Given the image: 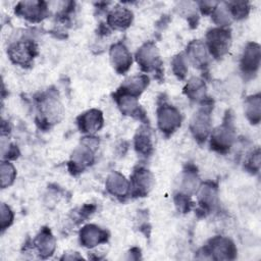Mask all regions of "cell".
<instances>
[{
  "label": "cell",
  "instance_id": "6da1fadb",
  "mask_svg": "<svg viewBox=\"0 0 261 261\" xmlns=\"http://www.w3.org/2000/svg\"><path fill=\"white\" fill-rule=\"evenodd\" d=\"M99 141L97 138L89 136L83 138L81 145L73 151L70 161L68 163L69 170L72 174L84 171L88 166L94 162L95 151L98 149Z\"/></svg>",
  "mask_w": 261,
  "mask_h": 261
},
{
  "label": "cell",
  "instance_id": "7a4b0ae2",
  "mask_svg": "<svg viewBox=\"0 0 261 261\" xmlns=\"http://www.w3.org/2000/svg\"><path fill=\"white\" fill-rule=\"evenodd\" d=\"M236 139L232 114L227 111L223 121L211 134V148L219 153H226L231 148Z\"/></svg>",
  "mask_w": 261,
  "mask_h": 261
},
{
  "label": "cell",
  "instance_id": "3957f363",
  "mask_svg": "<svg viewBox=\"0 0 261 261\" xmlns=\"http://www.w3.org/2000/svg\"><path fill=\"white\" fill-rule=\"evenodd\" d=\"M38 108L40 122L47 126L58 123L63 116L62 104L60 103L59 99L51 93L44 94L39 99Z\"/></svg>",
  "mask_w": 261,
  "mask_h": 261
},
{
  "label": "cell",
  "instance_id": "277c9868",
  "mask_svg": "<svg viewBox=\"0 0 261 261\" xmlns=\"http://www.w3.org/2000/svg\"><path fill=\"white\" fill-rule=\"evenodd\" d=\"M206 40L207 50L216 59L223 57L229 51L231 35L226 29L215 28L210 30L206 35Z\"/></svg>",
  "mask_w": 261,
  "mask_h": 261
},
{
  "label": "cell",
  "instance_id": "5b68a950",
  "mask_svg": "<svg viewBox=\"0 0 261 261\" xmlns=\"http://www.w3.org/2000/svg\"><path fill=\"white\" fill-rule=\"evenodd\" d=\"M9 58L15 64L20 66H30L38 54V47L31 40H21L11 44L7 50Z\"/></svg>",
  "mask_w": 261,
  "mask_h": 261
},
{
  "label": "cell",
  "instance_id": "8992f818",
  "mask_svg": "<svg viewBox=\"0 0 261 261\" xmlns=\"http://www.w3.org/2000/svg\"><path fill=\"white\" fill-rule=\"evenodd\" d=\"M211 109L210 105L203 106L193 116L190 124L194 138L202 143L205 142L211 130Z\"/></svg>",
  "mask_w": 261,
  "mask_h": 261
},
{
  "label": "cell",
  "instance_id": "52a82bcc",
  "mask_svg": "<svg viewBox=\"0 0 261 261\" xmlns=\"http://www.w3.org/2000/svg\"><path fill=\"white\" fill-rule=\"evenodd\" d=\"M136 59L144 71L159 70L161 68V59L159 51L153 42L144 44L136 53Z\"/></svg>",
  "mask_w": 261,
  "mask_h": 261
},
{
  "label": "cell",
  "instance_id": "ba28073f",
  "mask_svg": "<svg viewBox=\"0 0 261 261\" xmlns=\"http://www.w3.org/2000/svg\"><path fill=\"white\" fill-rule=\"evenodd\" d=\"M154 185L153 174L145 167H138L134 170L130 181L129 192L133 197H146Z\"/></svg>",
  "mask_w": 261,
  "mask_h": 261
},
{
  "label": "cell",
  "instance_id": "9c48e42d",
  "mask_svg": "<svg viewBox=\"0 0 261 261\" xmlns=\"http://www.w3.org/2000/svg\"><path fill=\"white\" fill-rule=\"evenodd\" d=\"M204 251L211 255L215 260L234 259L237 249L234 244L227 238L215 237L209 241V244L204 248Z\"/></svg>",
  "mask_w": 261,
  "mask_h": 261
},
{
  "label": "cell",
  "instance_id": "30bf717a",
  "mask_svg": "<svg viewBox=\"0 0 261 261\" xmlns=\"http://www.w3.org/2000/svg\"><path fill=\"white\" fill-rule=\"evenodd\" d=\"M157 121L159 128L166 135H170L180 126V112L171 105L163 104L157 110Z\"/></svg>",
  "mask_w": 261,
  "mask_h": 261
},
{
  "label": "cell",
  "instance_id": "8fae6325",
  "mask_svg": "<svg viewBox=\"0 0 261 261\" xmlns=\"http://www.w3.org/2000/svg\"><path fill=\"white\" fill-rule=\"evenodd\" d=\"M15 13L32 21H41L47 15V4L43 1H21L15 6Z\"/></svg>",
  "mask_w": 261,
  "mask_h": 261
},
{
  "label": "cell",
  "instance_id": "7c38bea8",
  "mask_svg": "<svg viewBox=\"0 0 261 261\" xmlns=\"http://www.w3.org/2000/svg\"><path fill=\"white\" fill-rule=\"evenodd\" d=\"M110 61L114 69L120 74L129 69L132 65V55L124 44L119 42L111 46Z\"/></svg>",
  "mask_w": 261,
  "mask_h": 261
},
{
  "label": "cell",
  "instance_id": "4fadbf2b",
  "mask_svg": "<svg viewBox=\"0 0 261 261\" xmlns=\"http://www.w3.org/2000/svg\"><path fill=\"white\" fill-rule=\"evenodd\" d=\"M108 238V232L95 224L85 225L80 231V242L86 248H94L106 243Z\"/></svg>",
  "mask_w": 261,
  "mask_h": 261
},
{
  "label": "cell",
  "instance_id": "5bb4252c",
  "mask_svg": "<svg viewBox=\"0 0 261 261\" xmlns=\"http://www.w3.org/2000/svg\"><path fill=\"white\" fill-rule=\"evenodd\" d=\"M260 46L257 43H249L244 50L241 59V68L245 74H255L260 64Z\"/></svg>",
  "mask_w": 261,
  "mask_h": 261
},
{
  "label": "cell",
  "instance_id": "9a60e30c",
  "mask_svg": "<svg viewBox=\"0 0 261 261\" xmlns=\"http://www.w3.org/2000/svg\"><path fill=\"white\" fill-rule=\"evenodd\" d=\"M77 125L82 133L92 135L99 130L103 125V115L98 109H91L81 114L77 119Z\"/></svg>",
  "mask_w": 261,
  "mask_h": 261
},
{
  "label": "cell",
  "instance_id": "2e32d148",
  "mask_svg": "<svg viewBox=\"0 0 261 261\" xmlns=\"http://www.w3.org/2000/svg\"><path fill=\"white\" fill-rule=\"evenodd\" d=\"M187 56L190 62L197 68L204 69L208 65V50L206 45L199 40H194L188 45Z\"/></svg>",
  "mask_w": 261,
  "mask_h": 261
},
{
  "label": "cell",
  "instance_id": "e0dca14e",
  "mask_svg": "<svg viewBox=\"0 0 261 261\" xmlns=\"http://www.w3.org/2000/svg\"><path fill=\"white\" fill-rule=\"evenodd\" d=\"M132 21L133 12L123 6H116L107 16V23L113 30H125L130 25Z\"/></svg>",
  "mask_w": 261,
  "mask_h": 261
},
{
  "label": "cell",
  "instance_id": "ac0fdd59",
  "mask_svg": "<svg viewBox=\"0 0 261 261\" xmlns=\"http://www.w3.org/2000/svg\"><path fill=\"white\" fill-rule=\"evenodd\" d=\"M135 149L142 156H149L153 152V132L147 125L138 128L135 137Z\"/></svg>",
  "mask_w": 261,
  "mask_h": 261
},
{
  "label": "cell",
  "instance_id": "d6986e66",
  "mask_svg": "<svg viewBox=\"0 0 261 261\" xmlns=\"http://www.w3.org/2000/svg\"><path fill=\"white\" fill-rule=\"evenodd\" d=\"M114 100L116 101L122 114L132 116L137 115L138 117H140V107L137 97L117 90L114 94Z\"/></svg>",
  "mask_w": 261,
  "mask_h": 261
},
{
  "label": "cell",
  "instance_id": "ffe728a7",
  "mask_svg": "<svg viewBox=\"0 0 261 261\" xmlns=\"http://www.w3.org/2000/svg\"><path fill=\"white\" fill-rule=\"evenodd\" d=\"M106 189L115 197H125L129 192V182L121 173L112 171L106 179Z\"/></svg>",
  "mask_w": 261,
  "mask_h": 261
},
{
  "label": "cell",
  "instance_id": "44dd1931",
  "mask_svg": "<svg viewBox=\"0 0 261 261\" xmlns=\"http://www.w3.org/2000/svg\"><path fill=\"white\" fill-rule=\"evenodd\" d=\"M34 244L42 258L51 256L55 250V239L49 228H42L39 234L36 237Z\"/></svg>",
  "mask_w": 261,
  "mask_h": 261
},
{
  "label": "cell",
  "instance_id": "7402d4cb",
  "mask_svg": "<svg viewBox=\"0 0 261 261\" xmlns=\"http://www.w3.org/2000/svg\"><path fill=\"white\" fill-rule=\"evenodd\" d=\"M148 85H149V77L147 75L145 74L135 75L125 80L118 90L126 94H129L132 96L138 97L148 87Z\"/></svg>",
  "mask_w": 261,
  "mask_h": 261
},
{
  "label": "cell",
  "instance_id": "603a6c76",
  "mask_svg": "<svg viewBox=\"0 0 261 261\" xmlns=\"http://www.w3.org/2000/svg\"><path fill=\"white\" fill-rule=\"evenodd\" d=\"M185 94L194 101H202L206 97V85L199 77H192L184 89Z\"/></svg>",
  "mask_w": 261,
  "mask_h": 261
},
{
  "label": "cell",
  "instance_id": "cb8c5ba5",
  "mask_svg": "<svg viewBox=\"0 0 261 261\" xmlns=\"http://www.w3.org/2000/svg\"><path fill=\"white\" fill-rule=\"evenodd\" d=\"M216 187H214L210 182L204 184L199 191V203L203 207V209L210 210L216 205Z\"/></svg>",
  "mask_w": 261,
  "mask_h": 261
},
{
  "label": "cell",
  "instance_id": "d4e9b609",
  "mask_svg": "<svg viewBox=\"0 0 261 261\" xmlns=\"http://www.w3.org/2000/svg\"><path fill=\"white\" fill-rule=\"evenodd\" d=\"M260 95H253L246 99L245 101V113L247 118L250 120L251 123H259L261 114H260Z\"/></svg>",
  "mask_w": 261,
  "mask_h": 261
},
{
  "label": "cell",
  "instance_id": "484cf974",
  "mask_svg": "<svg viewBox=\"0 0 261 261\" xmlns=\"http://www.w3.org/2000/svg\"><path fill=\"white\" fill-rule=\"evenodd\" d=\"M0 174H1V187L2 189L10 186L16 176V170L14 166L9 163L2 161L0 165Z\"/></svg>",
  "mask_w": 261,
  "mask_h": 261
},
{
  "label": "cell",
  "instance_id": "4316f807",
  "mask_svg": "<svg viewBox=\"0 0 261 261\" xmlns=\"http://www.w3.org/2000/svg\"><path fill=\"white\" fill-rule=\"evenodd\" d=\"M231 17L234 18H244L249 13V4L247 2H228L225 3Z\"/></svg>",
  "mask_w": 261,
  "mask_h": 261
},
{
  "label": "cell",
  "instance_id": "83f0119b",
  "mask_svg": "<svg viewBox=\"0 0 261 261\" xmlns=\"http://www.w3.org/2000/svg\"><path fill=\"white\" fill-rule=\"evenodd\" d=\"M181 188L186 193H192L198 188V176L195 170H186L184 171Z\"/></svg>",
  "mask_w": 261,
  "mask_h": 261
},
{
  "label": "cell",
  "instance_id": "f1b7e54d",
  "mask_svg": "<svg viewBox=\"0 0 261 261\" xmlns=\"http://www.w3.org/2000/svg\"><path fill=\"white\" fill-rule=\"evenodd\" d=\"M212 17L214 22H216L218 25L224 27L230 23L231 21V15L225 6H220V7H215L214 10L212 11Z\"/></svg>",
  "mask_w": 261,
  "mask_h": 261
},
{
  "label": "cell",
  "instance_id": "f546056e",
  "mask_svg": "<svg viewBox=\"0 0 261 261\" xmlns=\"http://www.w3.org/2000/svg\"><path fill=\"white\" fill-rule=\"evenodd\" d=\"M172 69L174 74L182 80L188 71V66H187V61H186V57L182 54H178L176 56L173 57L172 59Z\"/></svg>",
  "mask_w": 261,
  "mask_h": 261
},
{
  "label": "cell",
  "instance_id": "4dcf8cb0",
  "mask_svg": "<svg viewBox=\"0 0 261 261\" xmlns=\"http://www.w3.org/2000/svg\"><path fill=\"white\" fill-rule=\"evenodd\" d=\"M1 216H0V225L2 231L5 230L13 221V212L11 209L4 203L1 204Z\"/></svg>",
  "mask_w": 261,
  "mask_h": 261
},
{
  "label": "cell",
  "instance_id": "1f68e13d",
  "mask_svg": "<svg viewBox=\"0 0 261 261\" xmlns=\"http://www.w3.org/2000/svg\"><path fill=\"white\" fill-rule=\"evenodd\" d=\"M260 166V152L257 148L256 151L249 156L247 162H246V168L250 170L251 172H258Z\"/></svg>",
  "mask_w": 261,
  "mask_h": 261
},
{
  "label": "cell",
  "instance_id": "d6a6232c",
  "mask_svg": "<svg viewBox=\"0 0 261 261\" xmlns=\"http://www.w3.org/2000/svg\"><path fill=\"white\" fill-rule=\"evenodd\" d=\"M175 203H176V206L178 207V209L181 210L182 212H187V211L190 210L191 202H190V199H189L187 194H178V195H176Z\"/></svg>",
  "mask_w": 261,
  "mask_h": 261
}]
</instances>
